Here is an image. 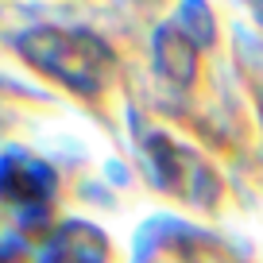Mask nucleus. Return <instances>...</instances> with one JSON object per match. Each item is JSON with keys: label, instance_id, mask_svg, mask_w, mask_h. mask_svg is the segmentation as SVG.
Here are the masks:
<instances>
[{"label": "nucleus", "instance_id": "2", "mask_svg": "<svg viewBox=\"0 0 263 263\" xmlns=\"http://www.w3.org/2000/svg\"><path fill=\"white\" fill-rule=\"evenodd\" d=\"M151 163H155L159 186L171 190V194H178V197H186V201H194V205L197 201H201V205H213V197L221 194L213 171H209L197 155L174 147V143L163 140V136H151Z\"/></svg>", "mask_w": 263, "mask_h": 263}, {"label": "nucleus", "instance_id": "1", "mask_svg": "<svg viewBox=\"0 0 263 263\" xmlns=\"http://www.w3.org/2000/svg\"><path fill=\"white\" fill-rule=\"evenodd\" d=\"M16 50L43 74L62 82L66 89L97 97L112 78V50L89 31H62V27H35L20 35Z\"/></svg>", "mask_w": 263, "mask_h": 263}, {"label": "nucleus", "instance_id": "5", "mask_svg": "<svg viewBox=\"0 0 263 263\" xmlns=\"http://www.w3.org/2000/svg\"><path fill=\"white\" fill-rule=\"evenodd\" d=\"M155 54H159V70L174 82H190L194 78V62H197V47L190 35H182L178 27H163L155 43Z\"/></svg>", "mask_w": 263, "mask_h": 263}, {"label": "nucleus", "instance_id": "3", "mask_svg": "<svg viewBox=\"0 0 263 263\" xmlns=\"http://www.w3.org/2000/svg\"><path fill=\"white\" fill-rule=\"evenodd\" d=\"M0 197L20 205L24 213H43L54 197V171L31 155L0 159Z\"/></svg>", "mask_w": 263, "mask_h": 263}, {"label": "nucleus", "instance_id": "4", "mask_svg": "<svg viewBox=\"0 0 263 263\" xmlns=\"http://www.w3.org/2000/svg\"><path fill=\"white\" fill-rule=\"evenodd\" d=\"M39 263H108V244L93 224H62L43 248Z\"/></svg>", "mask_w": 263, "mask_h": 263}]
</instances>
